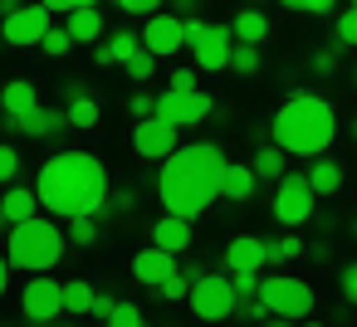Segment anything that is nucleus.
<instances>
[{
  "label": "nucleus",
  "mask_w": 357,
  "mask_h": 327,
  "mask_svg": "<svg viewBox=\"0 0 357 327\" xmlns=\"http://www.w3.org/2000/svg\"><path fill=\"white\" fill-rule=\"evenodd\" d=\"M225 157L215 142H191V147H176L167 161H162V176H157V191H162V205L167 215H181V220H196L211 210V200L220 196L225 186Z\"/></svg>",
  "instance_id": "f257e3e1"
},
{
  "label": "nucleus",
  "mask_w": 357,
  "mask_h": 327,
  "mask_svg": "<svg viewBox=\"0 0 357 327\" xmlns=\"http://www.w3.org/2000/svg\"><path fill=\"white\" fill-rule=\"evenodd\" d=\"M40 205L59 220L79 215H103L108 210V171L93 152H59L40 166Z\"/></svg>",
  "instance_id": "f03ea898"
},
{
  "label": "nucleus",
  "mask_w": 357,
  "mask_h": 327,
  "mask_svg": "<svg viewBox=\"0 0 357 327\" xmlns=\"http://www.w3.org/2000/svg\"><path fill=\"white\" fill-rule=\"evenodd\" d=\"M274 147H284L289 157H323L337 137V118L333 103L318 93H289V103L274 113Z\"/></svg>",
  "instance_id": "7ed1b4c3"
},
{
  "label": "nucleus",
  "mask_w": 357,
  "mask_h": 327,
  "mask_svg": "<svg viewBox=\"0 0 357 327\" xmlns=\"http://www.w3.org/2000/svg\"><path fill=\"white\" fill-rule=\"evenodd\" d=\"M6 259H10V269H20V273H45V269H54L59 259H64V230L54 225V220H25V225H10V234H6Z\"/></svg>",
  "instance_id": "20e7f679"
},
{
  "label": "nucleus",
  "mask_w": 357,
  "mask_h": 327,
  "mask_svg": "<svg viewBox=\"0 0 357 327\" xmlns=\"http://www.w3.org/2000/svg\"><path fill=\"white\" fill-rule=\"evenodd\" d=\"M259 298L269 308V317H289V322H303L313 312V288L294 273H269L259 278Z\"/></svg>",
  "instance_id": "39448f33"
},
{
  "label": "nucleus",
  "mask_w": 357,
  "mask_h": 327,
  "mask_svg": "<svg viewBox=\"0 0 357 327\" xmlns=\"http://www.w3.org/2000/svg\"><path fill=\"white\" fill-rule=\"evenodd\" d=\"M191 312H196L201 322H225V317H235V312H240L235 283H230L225 273H201V278L191 283Z\"/></svg>",
  "instance_id": "423d86ee"
},
{
  "label": "nucleus",
  "mask_w": 357,
  "mask_h": 327,
  "mask_svg": "<svg viewBox=\"0 0 357 327\" xmlns=\"http://www.w3.org/2000/svg\"><path fill=\"white\" fill-rule=\"evenodd\" d=\"M313 200H318V191L308 186V171H284V181L274 191V220L279 225H308Z\"/></svg>",
  "instance_id": "0eeeda50"
},
{
  "label": "nucleus",
  "mask_w": 357,
  "mask_h": 327,
  "mask_svg": "<svg viewBox=\"0 0 357 327\" xmlns=\"http://www.w3.org/2000/svg\"><path fill=\"white\" fill-rule=\"evenodd\" d=\"M211 113H215V98L201 93V88H191V93L167 88V93L157 98V118H167V122H176V127H196V122H206Z\"/></svg>",
  "instance_id": "6e6552de"
},
{
  "label": "nucleus",
  "mask_w": 357,
  "mask_h": 327,
  "mask_svg": "<svg viewBox=\"0 0 357 327\" xmlns=\"http://www.w3.org/2000/svg\"><path fill=\"white\" fill-rule=\"evenodd\" d=\"M20 308H25V322H54L59 312H64V283L59 278H30L25 283V293H20Z\"/></svg>",
  "instance_id": "1a4fd4ad"
},
{
  "label": "nucleus",
  "mask_w": 357,
  "mask_h": 327,
  "mask_svg": "<svg viewBox=\"0 0 357 327\" xmlns=\"http://www.w3.org/2000/svg\"><path fill=\"white\" fill-rule=\"evenodd\" d=\"M50 6H40V0H35V6H20L10 20H0V35H6V45H45V35L54 30L50 25Z\"/></svg>",
  "instance_id": "9d476101"
},
{
  "label": "nucleus",
  "mask_w": 357,
  "mask_h": 327,
  "mask_svg": "<svg viewBox=\"0 0 357 327\" xmlns=\"http://www.w3.org/2000/svg\"><path fill=\"white\" fill-rule=\"evenodd\" d=\"M176 122H167V118H142L137 127H132V147H137V157H147V161H167L172 152H176Z\"/></svg>",
  "instance_id": "9b49d317"
},
{
  "label": "nucleus",
  "mask_w": 357,
  "mask_h": 327,
  "mask_svg": "<svg viewBox=\"0 0 357 327\" xmlns=\"http://www.w3.org/2000/svg\"><path fill=\"white\" fill-rule=\"evenodd\" d=\"M181 45H186V20L181 15H162V10L147 15V30H142V49L147 54L162 59V54H176Z\"/></svg>",
  "instance_id": "f8f14e48"
},
{
  "label": "nucleus",
  "mask_w": 357,
  "mask_h": 327,
  "mask_svg": "<svg viewBox=\"0 0 357 327\" xmlns=\"http://www.w3.org/2000/svg\"><path fill=\"white\" fill-rule=\"evenodd\" d=\"M191 54H196V69H206V74L230 69V54H235V30H230V25H211V30L191 45Z\"/></svg>",
  "instance_id": "ddd939ff"
},
{
  "label": "nucleus",
  "mask_w": 357,
  "mask_h": 327,
  "mask_svg": "<svg viewBox=\"0 0 357 327\" xmlns=\"http://www.w3.org/2000/svg\"><path fill=\"white\" fill-rule=\"evenodd\" d=\"M264 264H269L264 239H255V234H235V239L225 244V269H230V273H259Z\"/></svg>",
  "instance_id": "4468645a"
},
{
  "label": "nucleus",
  "mask_w": 357,
  "mask_h": 327,
  "mask_svg": "<svg viewBox=\"0 0 357 327\" xmlns=\"http://www.w3.org/2000/svg\"><path fill=\"white\" fill-rule=\"evenodd\" d=\"M172 273H176V254H167V249H157V244L142 249V254L132 259V278L147 283V288H162Z\"/></svg>",
  "instance_id": "2eb2a0df"
},
{
  "label": "nucleus",
  "mask_w": 357,
  "mask_h": 327,
  "mask_svg": "<svg viewBox=\"0 0 357 327\" xmlns=\"http://www.w3.org/2000/svg\"><path fill=\"white\" fill-rule=\"evenodd\" d=\"M15 132H25V137H54V132H64V127H74L69 122V108L59 113V108H35V113H25V118H6Z\"/></svg>",
  "instance_id": "dca6fc26"
},
{
  "label": "nucleus",
  "mask_w": 357,
  "mask_h": 327,
  "mask_svg": "<svg viewBox=\"0 0 357 327\" xmlns=\"http://www.w3.org/2000/svg\"><path fill=\"white\" fill-rule=\"evenodd\" d=\"M152 244L167 249V254H186V249H191V220H181V215H162V220L152 225Z\"/></svg>",
  "instance_id": "f3484780"
},
{
  "label": "nucleus",
  "mask_w": 357,
  "mask_h": 327,
  "mask_svg": "<svg viewBox=\"0 0 357 327\" xmlns=\"http://www.w3.org/2000/svg\"><path fill=\"white\" fill-rule=\"evenodd\" d=\"M0 108H6V118H25V113H35V108H40L35 83H30V79H10L6 88H0Z\"/></svg>",
  "instance_id": "a211bd4d"
},
{
  "label": "nucleus",
  "mask_w": 357,
  "mask_h": 327,
  "mask_svg": "<svg viewBox=\"0 0 357 327\" xmlns=\"http://www.w3.org/2000/svg\"><path fill=\"white\" fill-rule=\"evenodd\" d=\"M0 210H6L10 225H25L40 215V191H25V186H10L6 196H0Z\"/></svg>",
  "instance_id": "6ab92c4d"
},
{
  "label": "nucleus",
  "mask_w": 357,
  "mask_h": 327,
  "mask_svg": "<svg viewBox=\"0 0 357 327\" xmlns=\"http://www.w3.org/2000/svg\"><path fill=\"white\" fill-rule=\"evenodd\" d=\"M308 186H313L318 196H337V191H342V166H337L333 157H313V161H308Z\"/></svg>",
  "instance_id": "aec40b11"
},
{
  "label": "nucleus",
  "mask_w": 357,
  "mask_h": 327,
  "mask_svg": "<svg viewBox=\"0 0 357 327\" xmlns=\"http://www.w3.org/2000/svg\"><path fill=\"white\" fill-rule=\"evenodd\" d=\"M255 181H259V176H255L250 161H230V166H225V186H220V196H225V200H250V196H255Z\"/></svg>",
  "instance_id": "412c9836"
},
{
  "label": "nucleus",
  "mask_w": 357,
  "mask_h": 327,
  "mask_svg": "<svg viewBox=\"0 0 357 327\" xmlns=\"http://www.w3.org/2000/svg\"><path fill=\"white\" fill-rule=\"evenodd\" d=\"M69 35H74V45H89V40H98L103 35V15H98V6H84V10H69Z\"/></svg>",
  "instance_id": "4be33fe9"
},
{
  "label": "nucleus",
  "mask_w": 357,
  "mask_h": 327,
  "mask_svg": "<svg viewBox=\"0 0 357 327\" xmlns=\"http://www.w3.org/2000/svg\"><path fill=\"white\" fill-rule=\"evenodd\" d=\"M230 30H235L240 45H264V40H269V20H264V10H240V15L230 20Z\"/></svg>",
  "instance_id": "5701e85b"
},
{
  "label": "nucleus",
  "mask_w": 357,
  "mask_h": 327,
  "mask_svg": "<svg viewBox=\"0 0 357 327\" xmlns=\"http://www.w3.org/2000/svg\"><path fill=\"white\" fill-rule=\"evenodd\" d=\"M250 166H255L259 181H284V147H259L250 157Z\"/></svg>",
  "instance_id": "b1692460"
},
{
  "label": "nucleus",
  "mask_w": 357,
  "mask_h": 327,
  "mask_svg": "<svg viewBox=\"0 0 357 327\" xmlns=\"http://www.w3.org/2000/svg\"><path fill=\"white\" fill-rule=\"evenodd\" d=\"M108 54H113V64H128L132 54H142V35H132V30H113V35H108Z\"/></svg>",
  "instance_id": "393cba45"
},
{
  "label": "nucleus",
  "mask_w": 357,
  "mask_h": 327,
  "mask_svg": "<svg viewBox=\"0 0 357 327\" xmlns=\"http://www.w3.org/2000/svg\"><path fill=\"white\" fill-rule=\"evenodd\" d=\"M93 288L84 283V278H74V283H64V312H93Z\"/></svg>",
  "instance_id": "a878e982"
},
{
  "label": "nucleus",
  "mask_w": 357,
  "mask_h": 327,
  "mask_svg": "<svg viewBox=\"0 0 357 327\" xmlns=\"http://www.w3.org/2000/svg\"><path fill=\"white\" fill-rule=\"evenodd\" d=\"M333 49L342 54V49H357V6H347L342 15H337V30H333Z\"/></svg>",
  "instance_id": "bb28decb"
},
{
  "label": "nucleus",
  "mask_w": 357,
  "mask_h": 327,
  "mask_svg": "<svg viewBox=\"0 0 357 327\" xmlns=\"http://www.w3.org/2000/svg\"><path fill=\"white\" fill-rule=\"evenodd\" d=\"M230 69H235L240 79H255V74H259V45H240V40H235V54H230Z\"/></svg>",
  "instance_id": "cd10ccee"
},
{
  "label": "nucleus",
  "mask_w": 357,
  "mask_h": 327,
  "mask_svg": "<svg viewBox=\"0 0 357 327\" xmlns=\"http://www.w3.org/2000/svg\"><path fill=\"white\" fill-rule=\"evenodd\" d=\"M98 118H103V113H98V103H93V98H89V93H84V98H74V103H69V122H74V127H79V132H89V127H98Z\"/></svg>",
  "instance_id": "c85d7f7f"
},
{
  "label": "nucleus",
  "mask_w": 357,
  "mask_h": 327,
  "mask_svg": "<svg viewBox=\"0 0 357 327\" xmlns=\"http://www.w3.org/2000/svg\"><path fill=\"white\" fill-rule=\"evenodd\" d=\"M264 254H269V264L298 259V254H303V239H298V234H279V239H264Z\"/></svg>",
  "instance_id": "c756f323"
},
{
  "label": "nucleus",
  "mask_w": 357,
  "mask_h": 327,
  "mask_svg": "<svg viewBox=\"0 0 357 327\" xmlns=\"http://www.w3.org/2000/svg\"><path fill=\"white\" fill-rule=\"evenodd\" d=\"M69 239H74L79 249H89V244L98 239V215H79V220H69Z\"/></svg>",
  "instance_id": "7c9ffc66"
},
{
  "label": "nucleus",
  "mask_w": 357,
  "mask_h": 327,
  "mask_svg": "<svg viewBox=\"0 0 357 327\" xmlns=\"http://www.w3.org/2000/svg\"><path fill=\"white\" fill-rule=\"evenodd\" d=\"M40 49H45V54H54V59H59V54H69V49H74V35H69V25H54V30L45 35V45H40Z\"/></svg>",
  "instance_id": "2f4dec72"
},
{
  "label": "nucleus",
  "mask_w": 357,
  "mask_h": 327,
  "mask_svg": "<svg viewBox=\"0 0 357 327\" xmlns=\"http://www.w3.org/2000/svg\"><path fill=\"white\" fill-rule=\"evenodd\" d=\"M108 327H147V317H142V308H137V303H118V308H113V317H108Z\"/></svg>",
  "instance_id": "473e14b6"
},
{
  "label": "nucleus",
  "mask_w": 357,
  "mask_h": 327,
  "mask_svg": "<svg viewBox=\"0 0 357 327\" xmlns=\"http://www.w3.org/2000/svg\"><path fill=\"white\" fill-rule=\"evenodd\" d=\"M157 293H162L167 303H181V298H191V278H186V273L176 269V273H172V278H167V283H162Z\"/></svg>",
  "instance_id": "72a5a7b5"
},
{
  "label": "nucleus",
  "mask_w": 357,
  "mask_h": 327,
  "mask_svg": "<svg viewBox=\"0 0 357 327\" xmlns=\"http://www.w3.org/2000/svg\"><path fill=\"white\" fill-rule=\"evenodd\" d=\"M152 59H157V54H147V49L132 54V59H128V74H132L137 83H147V79H152Z\"/></svg>",
  "instance_id": "f704fd0d"
},
{
  "label": "nucleus",
  "mask_w": 357,
  "mask_h": 327,
  "mask_svg": "<svg viewBox=\"0 0 357 327\" xmlns=\"http://www.w3.org/2000/svg\"><path fill=\"white\" fill-rule=\"evenodd\" d=\"M128 108H132V118H137V122H142V118H157V98H152V93H132V98H128Z\"/></svg>",
  "instance_id": "c9c22d12"
},
{
  "label": "nucleus",
  "mask_w": 357,
  "mask_h": 327,
  "mask_svg": "<svg viewBox=\"0 0 357 327\" xmlns=\"http://www.w3.org/2000/svg\"><path fill=\"white\" fill-rule=\"evenodd\" d=\"M279 6L303 10V15H328V10H333V0H279Z\"/></svg>",
  "instance_id": "e433bc0d"
},
{
  "label": "nucleus",
  "mask_w": 357,
  "mask_h": 327,
  "mask_svg": "<svg viewBox=\"0 0 357 327\" xmlns=\"http://www.w3.org/2000/svg\"><path fill=\"white\" fill-rule=\"evenodd\" d=\"M15 171H20L15 147H6V142H0V181H15Z\"/></svg>",
  "instance_id": "4c0bfd02"
},
{
  "label": "nucleus",
  "mask_w": 357,
  "mask_h": 327,
  "mask_svg": "<svg viewBox=\"0 0 357 327\" xmlns=\"http://www.w3.org/2000/svg\"><path fill=\"white\" fill-rule=\"evenodd\" d=\"M230 283L240 298H259V273H230Z\"/></svg>",
  "instance_id": "58836bf2"
},
{
  "label": "nucleus",
  "mask_w": 357,
  "mask_h": 327,
  "mask_svg": "<svg viewBox=\"0 0 357 327\" xmlns=\"http://www.w3.org/2000/svg\"><path fill=\"white\" fill-rule=\"evenodd\" d=\"M118 6H123L128 15H142V20H147V15H157V10H162V0H118Z\"/></svg>",
  "instance_id": "ea45409f"
},
{
  "label": "nucleus",
  "mask_w": 357,
  "mask_h": 327,
  "mask_svg": "<svg viewBox=\"0 0 357 327\" xmlns=\"http://www.w3.org/2000/svg\"><path fill=\"white\" fill-rule=\"evenodd\" d=\"M264 312H269V308H264V298H240V312H235V317H250V322H264Z\"/></svg>",
  "instance_id": "a19ab883"
},
{
  "label": "nucleus",
  "mask_w": 357,
  "mask_h": 327,
  "mask_svg": "<svg viewBox=\"0 0 357 327\" xmlns=\"http://www.w3.org/2000/svg\"><path fill=\"white\" fill-rule=\"evenodd\" d=\"M337 69V49H318L313 54V74H333Z\"/></svg>",
  "instance_id": "79ce46f5"
},
{
  "label": "nucleus",
  "mask_w": 357,
  "mask_h": 327,
  "mask_svg": "<svg viewBox=\"0 0 357 327\" xmlns=\"http://www.w3.org/2000/svg\"><path fill=\"white\" fill-rule=\"evenodd\" d=\"M342 298L357 308V264H347V269H342Z\"/></svg>",
  "instance_id": "37998d69"
},
{
  "label": "nucleus",
  "mask_w": 357,
  "mask_h": 327,
  "mask_svg": "<svg viewBox=\"0 0 357 327\" xmlns=\"http://www.w3.org/2000/svg\"><path fill=\"white\" fill-rule=\"evenodd\" d=\"M172 88H176V93H191V88H196V69H176V74H172Z\"/></svg>",
  "instance_id": "c03bdc74"
},
{
  "label": "nucleus",
  "mask_w": 357,
  "mask_h": 327,
  "mask_svg": "<svg viewBox=\"0 0 357 327\" xmlns=\"http://www.w3.org/2000/svg\"><path fill=\"white\" fill-rule=\"evenodd\" d=\"M113 308H118V298H113V293H98V298H93V317H103V322H108V317H113Z\"/></svg>",
  "instance_id": "a18cd8bd"
},
{
  "label": "nucleus",
  "mask_w": 357,
  "mask_h": 327,
  "mask_svg": "<svg viewBox=\"0 0 357 327\" xmlns=\"http://www.w3.org/2000/svg\"><path fill=\"white\" fill-rule=\"evenodd\" d=\"M137 205V191H118L113 200H108V210H132Z\"/></svg>",
  "instance_id": "49530a36"
},
{
  "label": "nucleus",
  "mask_w": 357,
  "mask_h": 327,
  "mask_svg": "<svg viewBox=\"0 0 357 327\" xmlns=\"http://www.w3.org/2000/svg\"><path fill=\"white\" fill-rule=\"evenodd\" d=\"M206 30H211V25H206V20H196V15H191V20H186V45H196V40H201V35H206Z\"/></svg>",
  "instance_id": "de8ad7c7"
},
{
  "label": "nucleus",
  "mask_w": 357,
  "mask_h": 327,
  "mask_svg": "<svg viewBox=\"0 0 357 327\" xmlns=\"http://www.w3.org/2000/svg\"><path fill=\"white\" fill-rule=\"evenodd\" d=\"M40 6H50L54 15H69V10H79V0H40Z\"/></svg>",
  "instance_id": "09e8293b"
},
{
  "label": "nucleus",
  "mask_w": 357,
  "mask_h": 327,
  "mask_svg": "<svg viewBox=\"0 0 357 327\" xmlns=\"http://www.w3.org/2000/svg\"><path fill=\"white\" fill-rule=\"evenodd\" d=\"M172 6H176V15H181V20H191V15H196V6H201V0H172Z\"/></svg>",
  "instance_id": "8fccbe9b"
},
{
  "label": "nucleus",
  "mask_w": 357,
  "mask_h": 327,
  "mask_svg": "<svg viewBox=\"0 0 357 327\" xmlns=\"http://www.w3.org/2000/svg\"><path fill=\"white\" fill-rule=\"evenodd\" d=\"M64 98H69V103L84 98V83H79V79H64Z\"/></svg>",
  "instance_id": "3c124183"
},
{
  "label": "nucleus",
  "mask_w": 357,
  "mask_h": 327,
  "mask_svg": "<svg viewBox=\"0 0 357 327\" xmlns=\"http://www.w3.org/2000/svg\"><path fill=\"white\" fill-rule=\"evenodd\" d=\"M20 6H25V0H0V20H10V15H15Z\"/></svg>",
  "instance_id": "603ef678"
},
{
  "label": "nucleus",
  "mask_w": 357,
  "mask_h": 327,
  "mask_svg": "<svg viewBox=\"0 0 357 327\" xmlns=\"http://www.w3.org/2000/svg\"><path fill=\"white\" fill-rule=\"evenodd\" d=\"M6 288H10V259L0 254V293H6Z\"/></svg>",
  "instance_id": "864d4df0"
},
{
  "label": "nucleus",
  "mask_w": 357,
  "mask_h": 327,
  "mask_svg": "<svg viewBox=\"0 0 357 327\" xmlns=\"http://www.w3.org/2000/svg\"><path fill=\"white\" fill-rule=\"evenodd\" d=\"M93 64H98V69H108V64H113V54H108V45H98V49H93Z\"/></svg>",
  "instance_id": "5fc2aeb1"
},
{
  "label": "nucleus",
  "mask_w": 357,
  "mask_h": 327,
  "mask_svg": "<svg viewBox=\"0 0 357 327\" xmlns=\"http://www.w3.org/2000/svg\"><path fill=\"white\" fill-rule=\"evenodd\" d=\"M264 327H294V322H289V317H269Z\"/></svg>",
  "instance_id": "6e6d98bb"
},
{
  "label": "nucleus",
  "mask_w": 357,
  "mask_h": 327,
  "mask_svg": "<svg viewBox=\"0 0 357 327\" xmlns=\"http://www.w3.org/2000/svg\"><path fill=\"white\" fill-rule=\"evenodd\" d=\"M298 327H328V322H298Z\"/></svg>",
  "instance_id": "4d7b16f0"
},
{
  "label": "nucleus",
  "mask_w": 357,
  "mask_h": 327,
  "mask_svg": "<svg viewBox=\"0 0 357 327\" xmlns=\"http://www.w3.org/2000/svg\"><path fill=\"white\" fill-rule=\"evenodd\" d=\"M84 6H98V0H79V10H84Z\"/></svg>",
  "instance_id": "13d9d810"
},
{
  "label": "nucleus",
  "mask_w": 357,
  "mask_h": 327,
  "mask_svg": "<svg viewBox=\"0 0 357 327\" xmlns=\"http://www.w3.org/2000/svg\"><path fill=\"white\" fill-rule=\"evenodd\" d=\"M6 225H10V220H6V210H0V230H6Z\"/></svg>",
  "instance_id": "bf43d9fd"
},
{
  "label": "nucleus",
  "mask_w": 357,
  "mask_h": 327,
  "mask_svg": "<svg viewBox=\"0 0 357 327\" xmlns=\"http://www.w3.org/2000/svg\"><path fill=\"white\" fill-rule=\"evenodd\" d=\"M352 142H357V118H352Z\"/></svg>",
  "instance_id": "052dcab7"
},
{
  "label": "nucleus",
  "mask_w": 357,
  "mask_h": 327,
  "mask_svg": "<svg viewBox=\"0 0 357 327\" xmlns=\"http://www.w3.org/2000/svg\"><path fill=\"white\" fill-rule=\"evenodd\" d=\"M352 83H357V74H352Z\"/></svg>",
  "instance_id": "680f3d73"
},
{
  "label": "nucleus",
  "mask_w": 357,
  "mask_h": 327,
  "mask_svg": "<svg viewBox=\"0 0 357 327\" xmlns=\"http://www.w3.org/2000/svg\"><path fill=\"white\" fill-rule=\"evenodd\" d=\"M64 327H74V322H64Z\"/></svg>",
  "instance_id": "e2e57ef3"
}]
</instances>
